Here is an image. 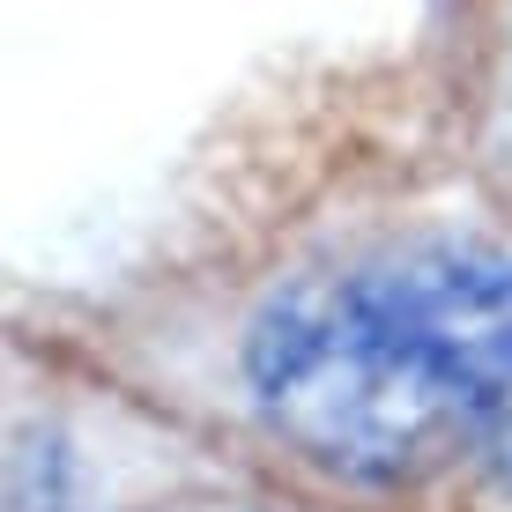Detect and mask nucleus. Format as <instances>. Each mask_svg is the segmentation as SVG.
<instances>
[{"label":"nucleus","instance_id":"1","mask_svg":"<svg viewBox=\"0 0 512 512\" xmlns=\"http://www.w3.org/2000/svg\"><path fill=\"white\" fill-rule=\"evenodd\" d=\"M8 327L334 505L512 512V216L416 30L253 67L127 253Z\"/></svg>","mask_w":512,"mask_h":512},{"label":"nucleus","instance_id":"2","mask_svg":"<svg viewBox=\"0 0 512 512\" xmlns=\"http://www.w3.org/2000/svg\"><path fill=\"white\" fill-rule=\"evenodd\" d=\"M0 512H357L67 349L0 334Z\"/></svg>","mask_w":512,"mask_h":512},{"label":"nucleus","instance_id":"3","mask_svg":"<svg viewBox=\"0 0 512 512\" xmlns=\"http://www.w3.org/2000/svg\"><path fill=\"white\" fill-rule=\"evenodd\" d=\"M416 45L468 164L512 216V0H423Z\"/></svg>","mask_w":512,"mask_h":512}]
</instances>
